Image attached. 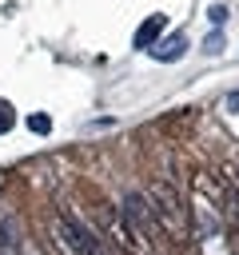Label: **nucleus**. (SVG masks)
<instances>
[{"instance_id":"nucleus-1","label":"nucleus","mask_w":239,"mask_h":255,"mask_svg":"<svg viewBox=\"0 0 239 255\" xmlns=\"http://www.w3.org/2000/svg\"><path fill=\"white\" fill-rule=\"evenodd\" d=\"M120 219H123V227H127V235H131L135 255H151V251H155V239H159V219H155L151 203H147L143 195H135V191H123V199H120Z\"/></svg>"},{"instance_id":"nucleus-2","label":"nucleus","mask_w":239,"mask_h":255,"mask_svg":"<svg viewBox=\"0 0 239 255\" xmlns=\"http://www.w3.org/2000/svg\"><path fill=\"white\" fill-rule=\"evenodd\" d=\"M147 203H151L159 227H167V231H187V199H183V191H179L171 179H151Z\"/></svg>"},{"instance_id":"nucleus-3","label":"nucleus","mask_w":239,"mask_h":255,"mask_svg":"<svg viewBox=\"0 0 239 255\" xmlns=\"http://www.w3.org/2000/svg\"><path fill=\"white\" fill-rule=\"evenodd\" d=\"M56 239H60L72 255H112L108 243H104L88 223H80L72 211H60V219H56Z\"/></svg>"},{"instance_id":"nucleus-4","label":"nucleus","mask_w":239,"mask_h":255,"mask_svg":"<svg viewBox=\"0 0 239 255\" xmlns=\"http://www.w3.org/2000/svg\"><path fill=\"white\" fill-rule=\"evenodd\" d=\"M183 52H187V36H179V32H171V36H163V40L151 44V60L155 64H175Z\"/></svg>"},{"instance_id":"nucleus-5","label":"nucleus","mask_w":239,"mask_h":255,"mask_svg":"<svg viewBox=\"0 0 239 255\" xmlns=\"http://www.w3.org/2000/svg\"><path fill=\"white\" fill-rule=\"evenodd\" d=\"M163 28H167V16H163V12H151V16L139 24V32H135L131 44H135V48H151V44L163 36Z\"/></svg>"},{"instance_id":"nucleus-6","label":"nucleus","mask_w":239,"mask_h":255,"mask_svg":"<svg viewBox=\"0 0 239 255\" xmlns=\"http://www.w3.org/2000/svg\"><path fill=\"white\" fill-rule=\"evenodd\" d=\"M28 128H32L36 135H48V131H52V120H48V112H36V116H28Z\"/></svg>"},{"instance_id":"nucleus-7","label":"nucleus","mask_w":239,"mask_h":255,"mask_svg":"<svg viewBox=\"0 0 239 255\" xmlns=\"http://www.w3.org/2000/svg\"><path fill=\"white\" fill-rule=\"evenodd\" d=\"M12 124H16V112H12V104H8V100H0V135H4Z\"/></svg>"},{"instance_id":"nucleus-8","label":"nucleus","mask_w":239,"mask_h":255,"mask_svg":"<svg viewBox=\"0 0 239 255\" xmlns=\"http://www.w3.org/2000/svg\"><path fill=\"white\" fill-rule=\"evenodd\" d=\"M207 20H211L215 28H219V24H227V4H211V8H207Z\"/></svg>"},{"instance_id":"nucleus-9","label":"nucleus","mask_w":239,"mask_h":255,"mask_svg":"<svg viewBox=\"0 0 239 255\" xmlns=\"http://www.w3.org/2000/svg\"><path fill=\"white\" fill-rule=\"evenodd\" d=\"M223 48V32H211L207 40H203V52H219Z\"/></svg>"},{"instance_id":"nucleus-10","label":"nucleus","mask_w":239,"mask_h":255,"mask_svg":"<svg viewBox=\"0 0 239 255\" xmlns=\"http://www.w3.org/2000/svg\"><path fill=\"white\" fill-rule=\"evenodd\" d=\"M227 112H239V92H231V100H227Z\"/></svg>"},{"instance_id":"nucleus-11","label":"nucleus","mask_w":239,"mask_h":255,"mask_svg":"<svg viewBox=\"0 0 239 255\" xmlns=\"http://www.w3.org/2000/svg\"><path fill=\"white\" fill-rule=\"evenodd\" d=\"M0 255H8V251H0Z\"/></svg>"}]
</instances>
